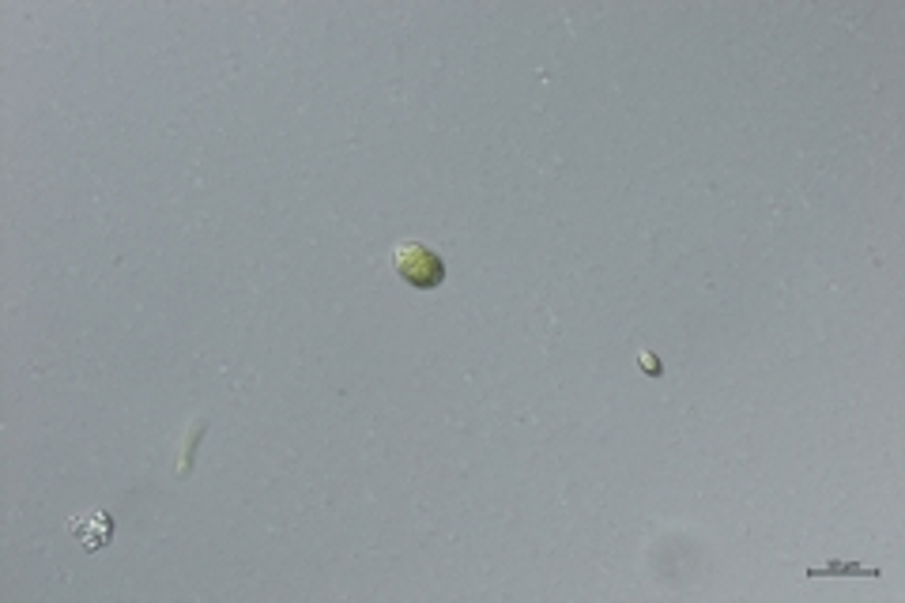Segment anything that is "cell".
I'll return each mask as SVG.
<instances>
[{
	"label": "cell",
	"mask_w": 905,
	"mask_h": 603,
	"mask_svg": "<svg viewBox=\"0 0 905 603\" xmlns=\"http://www.w3.org/2000/svg\"><path fill=\"white\" fill-rule=\"evenodd\" d=\"M393 268L415 291H438L449 279V265L442 260V253H434L431 246H420V242H404V246L393 253Z\"/></svg>",
	"instance_id": "obj_1"
},
{
	"label": "cell",
	"mask_w": 905,
	"mask_h": 603,
	"mask_svg": "<svg viewBox=\"0 0 905 603\" xmlns=\"http://www.w3.org/2000/svg\"><path fill=\"white\" fill-rule=\"evenodd\" d=\"M72 532H80V544L87 550H99L110 539V521L107 513H83V517L72 521Z\"/></svg>",
	"instance_id": "obj_2"
}]
</instances>
